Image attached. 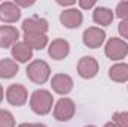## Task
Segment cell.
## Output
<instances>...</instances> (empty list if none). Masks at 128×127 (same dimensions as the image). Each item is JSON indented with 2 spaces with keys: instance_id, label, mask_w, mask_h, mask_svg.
Listing matches in <instances>:
<instances>
[{
  "instance_id": "obj_1",
  "label": "cell",
  "mask_w": 128,
  "mask_h": 127,
  "mask_svg": "<svg viewBox=\"0 0 128 127\" xmlns=\"http://www.w3.org/2000/svg\"><path fill=\"white\" fill-rule=\"evenodd\" d=\"M52 103H54V97L48 90H36L33 91L32 97H30V106H32L33 112L39 115L49 114L52 109Z\"/></svg>"
},
{
  "instance_id": "obj_2",
  "label": "cell",
  "mask_w": 128,
  "mask_h": 127,
  "mask_svg": "<svg viewBox=\"0 0 128 127\" xmlns=\"http://www.w3.org/2000/svg\"><path fill=\"white\" fill-rule=\"evenodd\" d=\"M27 78L34 82V84H45L49 79L51 75V67L49 64L43 60H33L32 63L27 66Z\"/></svg>"
},
{
  "instance_id": "obj_3",
  "label": "cell",
  "mask_w": 128,
  "mask_h": 127,
  "mask_svg": "<svg viewBox=\"0 0 128 127\" xmlns=\"http://www.w3.org/2000/svg\"><path fill=\"white\" fill-rule=\"evenodd\" d=\"M104 52L110 60H122L128 54V45L119 37H112L106 43Z\"/></svg>"
},
{
  "instance_id": "obj_4",
  "label": "cell",
  "mask_w": 128,
  "mask_h": 127,
  "mask_svg": "<svg viewBox=\"0 0 128 127\" xmlns=\"http://www.w3.org/2000/svg\"><path fill=\"white\" fill-rule=\"evenodd\" d=\"M74 111H76L74 102L68 97H63L57 102V105L54 108V117L58 121H68L73 118Z\"/></svg>"
},
{
  "instance_id": "obj_5",
  "label": "cell",
  "mask_w": 128,
  "mask_h": 127,
  "mask_svg": "<svg viewBox=\"0 0 128 127\" xmlns=\"http://www.w3.org/2000/svg\"><path fill=\"white\" fill-rule=\"evenodd\" d=\"M28 99V91L24 85L20 84H12L8 87L6 90V100L12 105V106H22L26 105Z\"/></svg>"
},
{
  "instance_id": "obj_6",
  "label": "cell",
  "mask_w": 128,
  "mask_h": 127,
  "mask_svg": "<svg viewBox=\"0 0 128 127\" xmlns=\"http://www.w3.org/2000/svg\"><path fill=\"white\" fill-rule=\"evenodd\" d=\"M82 40L88 48L96 49V48H100L103 45V42L106 40V33L100 27H90V29H86L84 32Z\"/></svg>"
},
{
  "instance_id": "obj_7",
  "label": "cell",
  "mask_w": 128,
  "mask_h": 127,
  "mask_svg": "<svg viewBox=\"0 0 128 127\" xmlns=\"http://www.w3.org/2000/svg\"><path fill=\"white\" fill-rule=\"evenodd\" d=\"M78 73L85 79H91L98 73V61L94 57H82L78 63Z\"/></svg>"
},
{
  "instance_id": "obj_8",
  "label": "cell",
  "mask_w": 128,
  "mask_h": 127,
  "mask_svg": "<svg viewBox=\"0 0 128 127\" xmlns=\"http://www.w3.org/2000/svg\"><path fill=\"white\" fill-rule=\"evenodd\" d=\"M51 87L58 94H68L73 90V79L66 73H57L51 79Z\"/></svg>"
},
{
  "instance_id": "obj_9",
  "label": "cell",
  "mask_w": 128,
  "mask_h": 127,
  "mask_svg": "<svg viewBox=\"0 0 128 127\" xmlns=\"http://www.w3.org/2000/svg\"><path fill=\"white\" fill-rule=\"evenodd\" d=\"M22 30L26 34H34V33H45L48 32V21L45 18H39V17H32L22 21Z\"/></svg>"
},
{
  "instance_id": "obj_10",
  "label": "cell",
  "mask_w": 128,
  "mask_h": 127,
  "mask_svg": "<svg viewBox=\"0 0 128 127\" xmlns=\"http://www.w3.org/2000/svg\"><path fill=\"white\" fill-rule=\"evenodd\" d=\"M70 52V45L66 39H55L49 43L48 54L52 60H63Z\"/></svg>"
},
{
  "instance_id": "obj_11",
  "label": "cell",
  "mask_w": 128,
  "mask_h": 127,
  "mask_svg": "<svg viewBox=\"0 0 128 127\" xmlns=\"http://www.w3.org/2000/svg\"><path fill=\"white\" fill-rule=\"evenodd\" d=\"M60 21L63 23L64 27L67 29H78L82 21H84V17H82V12L74 9V8H70V9H66L61 12L60 15Z\"/></svg>"
},
{
  "instance_id": "obj_12",
  "label": "cell",
  "mask_w": 128,
  "mask_h": 127,
  "mask_svg": "<svg viewBox=\"0 0 128 127\" xmlns=\"http://www.w3.org/2000/svg\"><path fill=\"white\" fill-rule=\"evenodd\" d=\"M21 17L20 8L12 2L0 3V20L3 23H16Z\"/></svg>"
},
{
  "instance_id": "obj_13",
  "label": "cell",
  "mask_w": 128,
  "mask_h": 127,
  "mask_svg": "<svg viewBox=\"0 0 128 127\" xmlns=\"http://www.w3.org/2000/svg\"><path fill=\"white\" fill-rule=\"evenodd\" d=\"M20 32L14 26H2L0 27V48H10L18 42Z\"/></svg>"
},
{
  "instance_id": "obj_14",
  "label": "cell",
  "mask_w": 128,
  "mask_h": 127,
  "mask_svg": "<svg viewBox=\"0 0 128 127\" xmlns=\"http://www.w3.org/2000/svg\"><path fill=\"white\" fill-rule=\"evenodd\" d=\"M12 57L20 63H27L33 57V49L24 42H16L12 46Z\"/></svg>"
},
{
  "instance_id": "obj_15",
  "label": "cell",
  "mask_w": 128,
  "mask_h": 127,
  "mask_svg": "<svg viewBox=\"0 0 128 127\" xmlns=\"http://www.w3.org/2000/svg\"><path fill=\"white\" fill-rule=\"evenodd\" d=\"M109 78L115 82H125L128 81V64L116 63L109 69Z\"/></svg>"
},
{
  "instance_id": "obj_16",
  "label": "cell",
  "mask_w": 128,
  "mask_h": 127,
  "mask_svg": "<svg viewBox=\"0 0 128 127\" xmlns=\"http://www.w3.org/2000/svg\"><path fill=\"white\" fill-rule=\"evenodd\" d=\"M113 17H115L113 12L109 8H104V6L96 8V11L92 14V20L100 26H110L112 21H113Z\"/></svg>"
},
{
  "instance_id": "obj_17",
  "label": "cell",
  "mask_w": 128,
  "mask_h": 127,
  "mask_svg": "<svg viewBox=\"0 0 128 127\" xmlns=\"http://www.w3.org/2000/svg\"><path fill=\"white\" fill-rule=\"evenodd\" d=\"M24 43L28 45L32 49H43L48 45V36L42 33L24 34Z\"/></svg>"
},
{
  "instance_id": "obj_18",
  "label": "cell",
  "mask_w": 128,
  "mask_h": 127,
  "mask_svg": "<svg viewBox=\"0 0 128 127\" xmlns=\"http://www.w3.org/2000/svg\"><path fill=\"white\" fill-rule=\"evenodd\" d=\"M18 70H20V67L15 60H10V58L0 60V78H4V79L14 78L18 73Z\"/></svg>"
},
{
  "instance_id": "obj_19",
  "label": "cell",
  "mask_w": 128,
  "mask_h": 127,
  "mask_svg": "<svg viewBox=\"0 0 128 127\" xmlns=\"http://www.w3.org/2000/svg\"><path fill=\"white\" fill-rule=\"evenodd\" d=\"M0 127H15L14 115L6 109H0Z\"/></svg>"
},
{
  "instance_id": "obj_20",
  "label": "cell",
  "mask_w": 128,
  "mask_h": 127,
  "mask_svg": "<svg viewBox=\"0 0 128 127\" xmlns=\"http://www.w3.org/2000/svg\"><path fill=\"white\" fill-rule=\"evenodd\" d=\"M116 17L122 21H128V2H119L116 6Z\"/></svg>"
},
{
  "instance_id": "obj_21",
  "label": "cell",
  "mask_w": 128,
  "mask_h": 127,
  "mask_svg": "<svg viewBox=\"0 0 128 127\" xmlns=\"http://www.w3.org/2000/svg\"><path fill=\"white\" fill-rule=\"evenodd\" d=\"M113 123H116L118 126L121 127H128V112H115L112 117Z\"/></svg>"
},
{
  "instance_id": "obj_22",
  "label": "cell",
  "mask_w": 128,
  "mask_h": 127,
  "mask_svg": "<svg viewBox=\"0 0 128 127\" xmlns=\"http://www.w3.org/2000/svg\"><path fill=\"white\" fill-rule=\"evenodd\" d=\"M118 32L121 36H124L125 39H128V21H121L118 26Z\"/></svg>"
},
{
  "instance_id": "obj_23",
  "label": "cell",
  "mask_w": 128,
  "mask_h": 127,
  "mask_svg": "<svg viewBox=\"0 0 128 127\" xmlns=\"http://www.w3.org/2000/svg\"><path fill=\"white\" fill-rule=\"evenodd\" d=\"M79 6L82 9H91L96 6V0H79Z\"/></svg>"
},
{
  "instance_id": "obj_24",
  "label": "cell",
  "mask_w": 128,
  "mask_h": 127,
  "mask_svg": "<svg viewBox=\"0 0 128 127\" xmlns=\"http://www.w3.org/2000/svg\"><path fill=\"white\" fill-rule=\"evenodd\" d=\"M15 5L20 8V6H22V8H27V6H32L34 5V0H28V2H24V0H15Z\"/></svg>"
},
{
  "instance_id": "obj_25",
  "label": "cell",
  "mask_w": 128,
  "mask_h": 127,
  "mask_svg": "<svg viewBox=\"0 0 128 127\" xmlns=\"http://www.w3.org/2000/svg\"><path fill=\"white\" fill-rule=\"evenodd\" d=\"M57 3L61 6H73L76 3V0H57Z\"/></svg>"
},
{
  "instance_id": "obj_26",
  "label": "cell",
  "mask_w": 128,
  "mask_h": 127,
  "mask_svg": "<svg viewBox=\"0 0 128 127\" xmlns=\"http://www.w3.org/2000/svg\"><path fill=\"white\" fill-rule=\"evenodd\" d=\"M18 127H46L45 124H42V123H36V124H30V123H22V124H20Z\"/></svg>"
},
{
  "instance_id": "obj_27",
  "label": "cell",
  "mask_w": 128,
  "mask_h": 127,
  "mask_svg": "<svg viewBox=\"0 0 128 127\" xmlns=\"http://www.w3.org/2000/svg\"><path fill=\"white\" fill-rule=\"evenodd\" d=\"M104 127H121V126H118L116 123H113V121H110V123H106V124H104Z\"/></svg>"
},
{
  "instance_id": "obj_28",
  "label": "cell",
  "mask_w": 128,
  "mask_h": 127,
  "mask_svg": "<svg viewBox=\"0 0 128 127\" xmlns=\"http://www.w3.org/2000/svg\"><path fill=\"white\" fill-rule=\"evenodd\" d=\"M2 100H3V87L0 85V103H2Z\"/></svg>"
},
{
  "instance_id": "obj_29",
  "label": "cell",
  "mask_w": 128,
  "mask_h": 127,
  "mask_svg": "<svg viewBox=\"0 0 128 127\" xmlns=\"http://www.w3.org/2000/svg\"><path fill=\"white\" fill-rule=\"evenodd\" d=\"M85 127H96V126H85Z\"/></svg>"
}]
</instances>
